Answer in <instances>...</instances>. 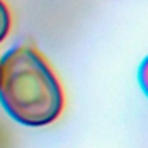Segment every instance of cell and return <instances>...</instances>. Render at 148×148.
I'll return each instance as SVG.
<instances>
[{
  "label": "cell",
  "mask_w": 148,
  "mask_h": 148,
  "mask_svg": "<svg viewBox=\"0 0 148 148\" xmlns=\"http://www.w3.org/2000/svg\"><path fill=\"white\" fill-rule=\"evenodd\" d=\"M10 26H12V16H10V10L7 7V3L3 0H0V43L7 38L9 31H10Z\"/></svg>",
  "instance_id": "obj_2"
},
{
  "label": "cell",
  "mask_w": 148,
  "mask_h": 148,
  "mask_svg": "<svg viewBox=\"0 0 148 148\" xmlns=\"http://www.w3.org/2000/svg\"><path fill=\"white\" fill-rule=\"evenodd\" d=\"M0 148H12V136L3 122H0Z\"/></svg>",
  "instance_id": "obj_4"
},
{
  "label": "cell",
  "mask_w": 148,
  "mask_h": 148,
  "mask_svg": "<svg viewBox=\"0 0 148 148\" xmlns=\"http://www.w3.org/2000/svg\"><path fill=\"white\" fill-rule=\"evenodd\" d=\"M0 103L19 124L41 127L62 114L64 91L45 57L17 45L0 59Z\"/></svg>",
  "instance_id": "obj_1"
},
{
  "label": "cell",
  "mask_w": 148,
  "mask_h": 148,
  "mask_svg": "<svg viewBox=\"0 0 148 148\" xmlns=\"http://www.w3.org/2000/svg\"><path fill=\"white\" fill-rule=\"evenodd\" d=\"M138 79H140V84H141V90L145 91V95L148 97V57L143 60L141 67H140V74H138Z\"/></svg>",
  "instance_id": "obj_3"
}]
</instances>
